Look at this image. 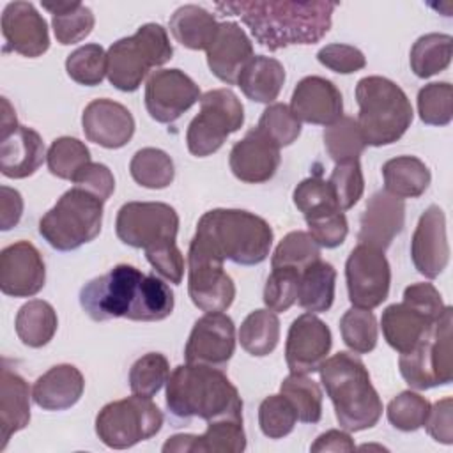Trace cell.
Segmentation results:
<instances>
[{"mask_svg":"<svg viewBox=\"0 0 453 453\" xmlns=\"http://www.w3.org/2000/svg\"><path fill=\"white\" fill-rule=\"evenodd\" d=\"M115 232L131 248L152 250L175 242L179 214L163 202H127L117 212Z\"/></svg>","mask_w":453,"mask_h":453,"instance_id":"7c38bea8","label":"cell"},{"mask_svg":"<svg viewBox=\"0 0 453 453\" xmlns=\"http://www.w3.org/2000/svg\"><path fill=\"white\" fill-rule=\"evenodd\" d=\"M308 234L320 248H336L343 244L349 234V223L343 211L326 212L306 219Z\"/></svg>","mask_w":453,"mask_h":453,"instance_id":"11a10c76","label":"cell"},{"mask_svg":"<svg viewBox=\"0 0 453 453\" xmlns=\"http://www.w3.org/2000/svg\"><path fill=\"white\" fill-rule=\"evenodd\" d=\"M23 214V198L18 189L2 186L0 188V230H11L16 226Z\"/></svg>","mask_w":453,"mask_h":453,"instance_id":"6125c7cd","label":"cell"},{"mask_svg":"<svg viewBox=\"0 0 453 453\" xmlns=\"http://www.w3.org/2000/svg\"><path fill=\"white\" fill-rule=\"evenodd\" d=\"M280 161V147L257 127L250 129L246 136L232 147L228 157L232 173L241 182L248 184H260L273 179Z\"/></svg>","mask_w":453,"mask_h":453,"instance_id":"603a6c76","label":"cell"},{"mask_svg":"<svg viewBox=\"0 0 453 453\" xmlns=\"http://www.w3.org/2000/svg\"><path fill=\"white\" fill-rule=\"evenodd\" d=\"M403 303L421 311L426 319L435 322L444 311V303L439 290L432 283H414L403 290Z\"/></svg>","mask_w":453,"mask_h":453,"instance_id":"91938a15","label":"cell"},{"mask_svg":"<svg viewBox=\"0 0 453 453\" xmlns=\"http://www.w3.org/2000/svg\"><path fill=\"white\" fill-rule=\"evenodd\" d=\"M292 198L304 219L340 211L331 184L320 177H308L301 180L296 186Z\"/></svg>","mask_w":453,"mask_h":453,"instance_id":"c3c4849f","label":"cell"},{"mask_svg":"<svg viewBox=\"0 0 453 453\" xmlns=\"http://www.w3.org/2000/svg\"><path fill=\"white\" fill-rule=\"evenodd\" d=\"M235 350V326L223 311H209L200 317L188 338L184 357L191 365L221 368L228 365Z\"/></svg>","mask_w":453,"mask_h":453,"instance_id":"2e32d148","label":"cell"},{"mask_svg":"<svg viewBox=\"0 0 453 453\" xmlns=\"http://www.w3.org/2000/svg\"><path fill=\"white\" fill-rule=\"evenodd\" d=\"M46 265L28 241L9 244L0 253V290L11 297H32L42 290Z\"/></svg>","mask_w":453,"mask_h":453,"instance_id":"ac0fdd59","label":"cell"},{"mask_svg":"<svg viewBox=\"0 0 453 453\" xmlns=\"http://www.w3.org/2000/svg\"><path fill=\"white\" fill-rule=\"evenodd\" d=\"M145 257L154 271L166 281L179 285L184 276V257L175 242H168L152 250H145Z\"/></svg>","mask_w":453,"mask_h":453,"instance_id":"6f0895ef","label":"cell"},{"mask_svg":"<svg viewBox=\"0 0 453 453\" xmlns=\"http://www.w3.org/2000/svg\"><path fill=\"white\" fill-rule=\"evenodd\" d=\"M432 320L407 303L389 304L380 317L386 342L400 354L409 352L432 327Z\"/></svg>","mask_w":453,"mask_h":453,"instance_id":"f546056e","label":"cell"},{"mask_svg":"<svg viewBox=\"0 0 453 453\" xmlns=\"http://www.w3.org/2000/svg\"><path fill=\"white\" fill-rule=\"evenodd\" d=\"M430 402L421 396L416 391H402L396 395L386 409L389 423L402 432H414L421 426H425L428 412H430Z\"/></svg>","mask_w":453,"mask_h":453,"instance_id":"681fc988","label":"cell"},{"mask_svg":"<svg viewBox=\"0 0 453 453\" xmlns=\"http://www.w3.org/2000/svg\"><path fill=\"white\" fill-rule=\"evenodd\" d=\"M382 177L384 189L402 200L421 196L432 180L428 166L416 156H398L388 159L382 165Z\"/></svg>","mask_w":453,"mask_h":453,"instance_id":"1f68e13d","label":"cell"},{"mask_svg":"<svg viewBox=\"0 0 453 453\" xmlns=\"http://www.w3.org/2000/svg\"><path fill=\"white\" fill-rule=\"evenodd\" d=\"M16 334L18 338L32 347L39 349L50 343L58 327L55 308L42 299H32L25 303L16 315Z\"/></svg>","mask_w":453,"mask_h":453,"instance_id":"e575fe53","label":"cell"},{"mask_svg":"<svg viewBox=\"0 0 453 453\" xmlns=\"http://www.w3.org/2000/svg\"><path fill=\"white\" fill-rule=\"evenodd\" d=\"M106 51L99 44H85L76 48L65 58V71L71 80L80 85H99L106 76Z\"/></svg>","mask_w":453,"mask_h":453,"instance_id":"bcb514c9","label":"cell"},{"mask_svg":"<svg viewBox=\"0 0 453 453\" xmlns=\"http://www.w3.org/2000/svg\"><path fill=\"white\" fill-rule=\"evenodd\" d=\"M103 203L92 193L74 186L41 218L39 234L58 251L78 250L99 235Z\"/></svg>","mask_w":453,"mask_h":453,"instance_id":"ba28073f","label":"cell"},{"mask_svg":"<svg viewBox=\"0 0 453 453\" xmlns=\"http://www.w3.org/2000/svg\"><path fill=\"white\" fill-rule=\"evenodd\" d=\"M46 157L42 138L27 126H16L0 134V172L9 179H25L42 165Z\"/></svg>","mask_w":453,"mask_h":453,"instance_id":"4316f807","label":"cell"},{"mask_svg":"<svg viewBox=\"0 0 453 453\" xmlns=\"http://www.w3.org/2000/svg\"><path fill=\"white\" fill-rule=\"evenodd\" d=\"M297 416L292 403L280 393L262 400L258 407V425L265 437L281 439L296 426Z\"/></svg>","mask_w":453,"mask_h":453,"instance_id":"f907efd6","label":"cell"},{"mask_svg":"<svg viewBox=\"0 0 453 453\" xmlns=\"http://www.w3.org/2000/svg\"><path fill=\"white\" fill-rule=\"evenodd\" d=\"M166 407L182 419L242 421V400L230 379L214 366L179 365L166 380Z\"/></svg>","mask_w":453,"mask_h":453,"instance_id":"3957f363","label":"cell"},{"mask_svg":"<svg viewBox=\"0 0 453 453\" xmlns=\"http://www.w3.org/2000/svg\"><path fill=\"white\" fill-rule=\"evenodd\" d=\"M336 2L292 0H241L218 2L216 9L226 16H239L255 41L276 51L294 44H315L331 28Z\"/></svg>","mask_w":453,"mask_h":453,"instance_id":"7a4b0ae2","label":"cell"},{"mask_svg":"<svg viewBox=\"0 0 453 453\" xmlns=\"http://www.w3.org/2000/svg\"><path fill=\"white\" fill-rule=\"evenodd\" d=\"M345 278L352 306L373 310L388 299L391 267L382 250L357 244L345 262Z\"/></svg>","mask_w":453,"mask_h":453,"instance_id":"5bb4252c","label":"cell"},{"mask_svg":"<svg viewBox=\"0 0 453 453\" xmlns=\"http://www.w3.org/2000/svg\"><path fill=\"white\" fill-rule=\"evenodd\" d=\"M299 271L290 267H274L264 287V303L274 313L287 311L297 301Z\"/></svg>","mask_w":453,"mask_h":453,"instance_id":"db71d44e","label":"cell"},{"mask_svg":"<svg viewBox=\"0 0 453 453\" xmlns=\"http://www.w3.org/2000/svg\"><path fill=\"white\" fill-rule=\"evenodd\" d=\"M239 342L251 356H269L280 342V319L271 310L251 311L239 327Z\"/></svg>","mask_w":453,"mask_h":453,"instance_id":"8d00e7d4","label":"cell"},{"mask_svg":"<svg viewBox=\"0 0 453 453\" xmlns=\"http://www.w3.org/2000/svg\"><path fill=\"white\" fill-rule=\"evenodd\" d=\"M163 426V412L142 395L106 403L96 416V434L103 444L126 449L154 437Z\"/></svg>","mask_w":453,"mask_h":453,"instance_id":"30bf717a","label":"cell"},{"mask_svg":"<svg viewBox=\"0 0 453 453\" xmlns=\"http://www.w3.org/2000/svg\"><path fill=\"white\" fill-rule=\"evenodd\" d=\"M313 453L320 451H354L356 444L352 437L343 430H327L320 434L315 442L310 446Z\"/></svg>","mask_w":453,"mask_h":453,"instance_id":"be15d7a7","label":"cell"},{"mask_svg":"<svg viewBox=\"0 0 453 453\" xmlns=\"http://www.w3.org/2000/svg\"><path fill=\"white\" fill-rule=\"evenodd\" d=\"M451 324L453 308L444 306L426 334L409 352L400 354L398 368L411 388L423 391L451 382Z\"/></svg>","mask_w":453,"mask_h":453,"instance_id":"9c48e42d","label":"cell"},{"mask_svg":"<svg viewBox=\"0 0 453 453\" xmlns=\"http://www.w3.org/2000/svg\"><path fill=\"white\" fill-rule=\"evenodd\" d=\"M5 50L28 58L41 57L50 48L46 19L30 2H11L2 12Z\"/></svg>","mask_w":453,"mask_h":453,"instance_id":"ffe728a7","label":"cell"},{"mask_svg":"<svg viewBox=\"0 0 453 453\" xmlns=\"http://www.w3.org/2000/svg\"><path fill=\"white\" fill-rule=\"evenodd\" d=\"M30 396L28 382L9 370L2 368L0 377V451L5 449L9 439L23 430L30 421Z\"/></svg>","mask_w":453,"mask_h":453,"instance_id":"f1b7e54d","label":"cell"},{"mask_svg":"<svg viewBox=\"0 0 453 453\" xmlns=\"http://www.w3.org/2000/svg\"><path fill=\"white\" fill-rule=\"evenodd\" d=\"M172 55L173 48L166 30L157 23H145L133 35L122 37L108 48V81L122 92H134L149 71L166 64Z\"/></svg>","mask_w":453,"mask_h":453,"instance_id":"52a82bcc","label":"cell"},{"mask_svg":"<svg viewBox=\"0 0 453 453\" xmlns=\"http://www.w3.org/2000/svg\"><path fill=\"white\" fill-rule=\"evenodd\" d=\"M320 258V246L315 239L303 230L288 232L276 246L271 257V267H290L296 271L306 269Z\"/></svg>","mask_w":453,"mask_h":453,"instance_id":"ee69618b","label":"cell"},{"mask_svg":"<svg viewBox=\"0 0 453 453\" xmlns=\"http://www.w3.org/2000/svg\"><path fill=\"white\" fill-rule=\"evenodd\" d=\"M76 188H81L94 196H97L101 202H106L113 189H115V179L110 168L103 163H88L73 180Z\"/></svg>","mask_w":453,"mask_h":453,"instance_id":"680465c9","label":"cell"},{"mask_svg":"<svg viewBox=\"0 0 453 453\" xmlns=\"http://www.w3.org/2000/svg\"><path fill=\"white\" fill-rule=\"evenodd\" d=\"M288 108L299 122L331 126L343 117V97L333 81L306 76L296 85Z\"/></svg>","mask_w":453,"mask_h":453,"instance_id":"44dd1931","label":"cell"},{"mask_svg":"<svg viewBox=\"0 0 453 453\" xmlns=\"http://www.w3.org/2000/svg\"><path fill=\"white\" fill-rule=\"evenodd\" d=\"M242 124L244 108L241 99L230 88L209 90L200 97V113L188 126V150L196 157L211 156Z\"/></svg>","mask_w":453,"mask_h":453,"instance_id":"8fae6325","label":"cell"},{"mask_svg":"<svg viewBox=\"0 0 453 453\" xmlns=\"http://www.w3.org/2000/svg\"><path fill=\"white\" fill-rule=\"evenodd\" d=\"M412 264L428 280L437 278L449 262V244L446 237V216L439 205H430L416 225L411 241Z\"/></svg>","mask_w":453,"mask_h":453,"instance_id":"d6986e66","label":"cell"},{"mask_svg":"<svg viewBox=\"0 0 453 453\" xmlns=\"http://www.w3.org/2000/svg\"><path fill=\"white\" fill-rule=\"evenodd\" d=\"M85 379L81 372L67 363L51 366L32 388L35 405L44 411H64L73 407L83 395Z\"/></svg>","mask_w":453,"mask_h":453,"instance_id":"83f0119b","label":"cell"},{"mask_svg":"<svg viewBox=\"0 0 453 453\" xmlns=\"http://www.w3.org/2000/svg\"><path fill=\"white\" fill-rule=\"evenodd\" d=\"M170 32L177 42L189 50H205L214 41L219 23L203 7L180 5L170 18Z\"/></svg>","mask_w":453,"mask_h":453,"instance_id":"d6a6232c","label":"cell"},{"mask_svg":"<svg viewBox=\"0 0 453 453\" xmlns=\"http://www.w3.org/2000/svg\"><path fill=\"white\" fill-rule=\"evenodd\" d=\"M246 449V434L239 419L209 421L202 435L177 434L163 444V453H241Z\"/></svg>","mask_w":453,"mask_h":453,"instance_id":"484cf974","label":"cell"},{"mask_svg":"<svg viewBox=\"0 0 453 453\" xmlns=\"http://www.w3.org/2000/svg\"><path fill=\"white\" fill-rule=\"evenodd\" d=\"M319 373L343 430L361 432L377 425L382 416V402L359 357L338 352L320 365Z\"/></svg>","mask_w":453,"mask_h":453,"instance_id":"5b68a950","label":"cell"},{"mask_svg":"<svg viewBox=\"0 0 453 453\" xmlns=\"http://www.w3.org/2000/svg\"><path fill=\"white\" fill-rule=\"evenodd\" d=\"M281 395L292 403L297 421L319 423L322 418V389L304 373H290L280 386Z\"/></svg>","mask_w":453,"mask_h":453,"instance_id":"ab89813d","label":"cell"},{"mask_svg":"<svg viewBox=\"0 0 453 453\" xmlns=\"http://www.w3.org/2000/svg\"><path fill=\"white\" fill-rule=\"evenodd\" d=\"M131 177L143 188L163 189L173 182L175 166L172 157L154 147L140 149L129 163Z\"/></svg>","mask_w":453,"mask_h":453,"instance_id":"f35d334b","label":"cell"},{"mask_svg":"<svg viewBox=\"0 0 453 453\" xmlns=\"http://www.w3.org/2000/svg\"><path fill=\"white\" fill-rule=\"evenodd\" d=\"M285 83V67L280 60L265 55L253 57L237 78V87L242 94L255 101L269 104L273 103Z\"/></svg>","mask_w":453,"mask_h":453,"instance_id":"4dcf8cb0","label":"cell"},{"mask_svg":"<svg viewBox=\"0 0 453 453\" xmlns=\"http://www.w3.org/2000/svg\"><path fill=\"white\" fill-rule=\"evenodd\" d=\"M405 203L402 198L389 195L386 189L377 191L366 202L359 221V244L377 250H388L393 239L403 230Z\"/></svg>","mask_w":453,"mask_h":453,"instance_id":"cb8c5ba5","label":"cell"},{"mask_svg":"<svg viewBox=\"0 0 453 453\" xmlns=\"http://www.w3.org/2000/svg\"><path fill=\"white\" fill-rule=\"evenodd\" d=\"M188 294L193 304L205 313L225 311L235 299V285L223 260L193 241L188 250Z\"/></svg>","mask_w":453,"mask_h":453,"instance_id":"4fadbf2b","label":"cell"},{"mask_svg":"<svg viewBox=\"0 0 453 453\" xmlns=\"http://www.w3.org/2000/svg\"><path fill=\"white\" fill-rule=\"evenodd\" d=\"M205 53L211 73L226 85H237L241 71L253 58V44L235 21H226L219 23L218 34Z\"/></svg>","mask_w":453,"mask_h":453,"instance_id":"d4e9b609","label":"cell"},{"mask_svg":"<svg viewBox=\"0 0 453 453\" xmlns=\"http://www.w3.org/2000/svg\"><path fill=\"white\" fill-rule=\"evenodd\" d=\"M343 343L356 354H368L377 345V320L372 310L352 306L340 319Z\"/></svg>","mask_w":453,"mask_h":453,"instance_id":"7bdbcfd3","label":"cell"},{"mask_svg":"<svg viewBox=\"0 0 453 453\" xmlns=\"http://www.w3.org/2000/svg\"><path fill=\"white\" fill-rule=\"evenodd\" d=\"M357 127L366 145L382 147L400 140L411 127L414 111L407 94L384 76H366L356 85Z\"/></svg>","mask_w":453,"mask_h":453,"instance_id":"8992f818","label":"cell"},{"mask_svg":"<svg viewBox=\"0 0 453 453\" xmlns=\"http://www.w3.org/2000/svg\"><path fill=\"white\" fill-rule=\"evenodd\" d=\"M83 311L96 322L110 319H129L157 322L170 315L173 296L165 280L143 274L129 264H119L80 290Z\"/></svg>","mask_w":453,"mask_h":453,"instance_id":"6da1fadb","label":"cell"},{"mask_svg":"<svg viewBox=\"0 0 453 453\" xmlns=\"http://www.w3.org/2000/svg\"><path fill=\"white\" fill-rule=\"evenodd\" d=\"M334 191L340 211H347L357 203L365 191V177L359 159L336 163L327 180Z\"/></svg>","mask_w":453,"mask_h":453,"instance_id":"f5cc1de1","label":"cell"},{"mask_svg":"<svg viewBox=\"0 0 453 453\" xmlns=\"http://www.w3.org/2000/svg\"><path fill=\"white\" fill-rule=\"evenodd\" d=\"M16 126H19V124H18V120H16V111H14V108L11 106V103H9L5 97H2V124H0V134L9 133V131L14 129Z\"/></svg>","mask_w":453,"mask_h":453,"instance_id":"e7e4bbea","label":"cell"},{"mask_svg":"<svg viewBox=\"0 0 453 453\" xmlns=\"http://www.w3.org/2000/svg\"><path fill=\"white\" fill-rule=\"evenodd\" d=\"M81 126L87 140L104 149H120L134 134L131 111L111 99L90 101L83 110Z\"/></svg>","mask_w":453,"mask_h":453,"instance_id":"7402d4cb","label":"cell"},{"mask_svg":"<svg viewBox=\"0 0 453 453\" xmlns=\"http://www.w3.org/2000/svg\"><path fill=\"white\" fill-rule=\"evenodd\" d=\"M418 113L428 126H448L453 119V87L448 81H434L418 92Z\"/></svg>","mask_w":453,"mask_h":453,"instance_id":"7dc6e473","label":"cell"},{"mask_svg":"<svg viewBox=\"0 0 453 453\" xmlns=\"http://www.w3.org/2000/svg\"><path fill=\"white\" fill-rule=\"evenodd\" d=\"M170 363L161 352L138 357L129 370V388L134 395L152 398L168 380Z\"/></svg>","mask_w":453,"mask_h":453,"instance_id":"f6af8a7d","label":"cell"},{"mask_svg":"<svg viewBox=\"0 0 453 453\" xmlns=\"http://www.w3.org/2000/svg\"><path fill=\"white\" fill-rule=\"evenodd\" d=\"M453 419H451V398L446 396L430 407L426 418V432L434 437V441L442 444L453 442Z\"/></svg>","mask_w":453,"mask_h":453,"instance_id":"94428289","label":"cell"},{"mask_svg":"<svg viewBox=\"0 0 453 453\" xmlns=\"http://www.w3.org/2000/svg\"><path fill=\"white\" fill-rule=\"evenodd\" d=\"M449 34H425L411 48V69L418 78H430L444 71L451 62Z\"/></svg>","mask_w":453,"mask_h":453,"instance_id":"74e56055","label":"cell"},{"mask_svg":"<svg viewBox=\"0 0 453 453\" xmlns=\"http://www.w3.org/2000/svg\"><path fill=\"white\" fill-rule=\"evenodd\" d=\"M48 170L64 180H74L76 175L88 165L90 150L83 142L71 136H60L51 142L46 152Z\"/></svg>","mask_w":453,"mask_h":453,"instance_id":"60d3db41","label":"cell"},{"mask_svg":"<svg viewBox=\"0 0 453 453\" xmlns=\"http://www.w3.org/2000/svg\"><path fill=\"white\" fill-rule=\"evenodd\" d=\"M257 129H260L281 149L292 145L299 138L301 122L296 119L287 104L273 103L264 110Z\"/></svg>","mask_w":453,"mask_h":453,"instance_id":"816d5d0a","label":"cell"},{"mask_svg":"<svg viewBox=\"0 0 453 453\" xmlns=\"http://www.w3.org/2000/svg\"><path fill=\"white\" fill-rule=\"evenodd\" d=\"M191 241L223 262L257 265L269 257L273 228L264 218L242 209H212L198 219Z\"/></svg>","mask_w":453,"mask_h":453,"instance_id":"277c9868","label":"cell"},{"mask_svg":"<svg viewBox=\"0 0 453 453\" xmlns=\"http://www.w3.org/2000/svg\"><path fill=\"white\" fill-rule=\"evenodd\" d=\"M336 271L329 262L315 260L299 274L297 303L310 313H322L333 306L334 301Z\"/></svg>","mask_w":453,"mask_h":453,"instance_id":"836d02e7","label":"cell"},{"mask_svg":"<svg viewBox=\"0 0 453 453\" xmlns=\"http://www.w3.org/2000/svg\"><path fill=\"white\" fill-rule=\"evenodd\" d=\"M319 62L327 67L329 71L340 73V74H350L366 65V58L361 50L350 44H326L324 48L319 50L317 53Z\"/></svg>","mask_w":453,"mask_h":453,"instance_id":"9f6ffc18","label":"cell"},{"mask_svg":"<svg viewBox=\"0 0 453 453\" xmlns=\"http://www.w3.org/2000/svg\"><path fill=\"white\" fill-rule=\"evenodd\" d=\"M200 97L198 85L180 69H157L147 78L145 108L156 122H175Z\"/></svg>","mask_w":453,"mask_h":453,"instance_id":"9a60e30c","label":"cell"},{"mask_svg":"<svg viewBox=\"0 0 453 453\" xmlns=\"http://www.w3.org/2000/svg\"><path fill=\"white\" fill-rule=\"evenodd\" d=\"M333 345L331 329L315 313L299 315L287 334L285 359L290 373H313L327 359Z\"/></svg>","mask_w":453,"mask_h":453,"instance_id":"e0dca14e","label":"cell"},{"mask_svg":"<svg viewBox=\"0 0 453 453\" xmlns=\"http://www.w3.org/2000/svg\"><path fill=\"white\" fill-rule=\"evenodd\" d=\"M324 145L334 163L359 159L366 143L352 117H342L324 129Z\"/></svg>","mask_w":453,"mask_h":453,"instance_id":"b9f144b4","label":"cell"},{"mask_svg":"<svg viewBox=\"0 0 453 453\" xmlns=\"http://www.w3.org/2000/svg\"><path fill=\"white\" fill-rule=\"evenodd\" d=\"M42 9L53 14V32L60 44H74L83 41L94 28L96 18L92 11L80 2L42 4Z\"/></svg>","mask_w":453,"mask_h":453,"instance_id":"d590c367","label":"cell"}]
</instances>
